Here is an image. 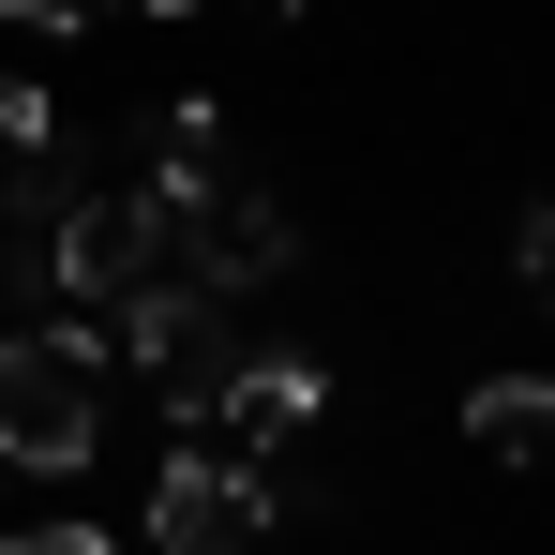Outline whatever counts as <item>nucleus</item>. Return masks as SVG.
Here are the masks:
<instances>
[{
    "label": "nucleus",
    "instance_id": "6",
    "mask_svg": "<svg viewBox=\"0 0 555 555\" xmlns=\"http://www.w3.org/2000/svg\"><path fill=\"white\" fill-rule=\"evenodd\" d=\"M465 436L495 465H555V375H480L465 390Z\"/></svg>",
    "mask_w": 555,
    "mask_h": 555
},
{
    "label": "nucleus",
    "instance_id": "5",
    "mask_svg": "<svg viewBox=\"0 0 555 555\" xmlns=\"http://www.w3.org/2000/svg\"><path fill=\"white\" fill-rule=\"evenodd\" d=\"M315 405H331V361H315V346H256V361L225 375V405H210V421H241V436H300Z\"/></svg>",
    "mask_w": 555,
    "mask_h": 555
},
{
    "label": "nucleus",
    "instance_id": "9",
    "mask_svg": "<svg viewBox=\"0 0 555 555\" xmlns=\"http://www.w3.org/2000/svg\"><path fill=\"white\" fill-rule=\"evenodd\" d=\"M0 15H15V30H46V46H76V30H91L105 0H0Z\"/></svg>",
    "mask_w": 555,
    "mask_h": 555
},
{
    "label": "nucleus",
    "instance_id": "11",
    "mask_svg": "<svg viewBox=\"0 0 555 555\" xmlns=\"http://www.w3.org/2000/svg\"><path fill=\"white\" fill-rule=\"evenodd\" d=\"M256 15H315V0H256Z\"/></svg>",
    "mask_w": 555,
    "mask_h": 555
},
{
    "label": "nucleus",
    "instance_id": "4",
    "mask_svg": "<svg viewBox=\"0 0 555 555\" xmlns=\"http://www.w3.org/2000/svg\"><path fill=\"white\" fill-rule=\"evenodd\" d=\"M285 526V495H271V465H225V451H181L166 480H151V541L166 555H256Z\"/></svg>",
    "mask_w": 555,
    "mask_h": 555
},
{
    "label": "nucleus",
    "instance_id": "3",
    "mask_svg": "<svg viewBox=\"0 0 555 555\" xmlns=\"http://www.w3.org/2000/svg\"><path fill=\"white\" fill-rule=\"evenodd\" d=\"M46 285H76L91 315L151 300V285H166V210H151V195H76V210L46 225Z\"/></svg>",
    "mask_w": 555,
    "mask_h": 555
},
{
    "label": "nucleus",
    "instance_id": "2",
    "mask_svg": "<svg viewBox=\"0 0 555 555\" xmlns=\"http://www.w3.org/2000/svg\"><path fill=\"white\" fill-rule=\"evenodd\" d=\"M120 346L151 361V390H166L181 421H210V405H225V375L256 361L241 300H210V285H151V300H120Z\"/></svg>",
    "mask_w": 555,
    "mask_h": 555
},
{
    "label": "nucleus",
    "instance_id": "10",
    "mask_svg": "<svg viewBox=\"0 0 555 555\" xmlns=\"http://www.w3.org/2000/svg\"><path fill=\"white\" fill-rule=\"evenodd\" d=\"M511 271H526V300H555V210H526V241H511Z\"/></svg>",
    "mask_w": 555,
    "mask_h": 555
},
{
    "label": "nucleus",
    "instance_id": "1",
    "mask_svg": "<svg viewBox=\"0 0 555 555\" xmlns=\"http://www.w3.org/2000/svg\"><path fill=\"white\" fill-rule=\"evenodd\" d=\"M105 451V331L76 315H30V331H0V465H91Z\"/></svg>",
    "mask_w": 555,
    "mask_h": 555
},
{
    "label": "nucleus",
    "instance_id": "12",
    "mask_svg": "<svg viewBox=\"0 0 555 555\" xmlns=\"http://www.w3.org/2000/svg\"><path fill=\"white\" fill-rule=\"evenodd\" d=\"M135 15H195V0H135Z\"/></svg>",
    "mask_w": 555,
    "mask_h": 555
},
{
    "label": "nucleus",
    "instance_id": "8",
    "mask_svg": "<svg viewBox=\"0 0 555 555\" xmlns=\"http://www.w3.org/2000/svg\"><path fill=\"white\" fill-rule=\"evenodd\" d=\"M0 555H120L105 526H0Z\"/></svg>",
    "mask_w": 555,
    "mask_h": 555
},
{
    "label": "nucleus",
    "instance_id": "7",
    "mask_svg": "<svg viewBox=\"0 0 555 555\" xmlns=\"http://www.w3.org/2000/svg\"><path fill=\"white\" fill-rule=\"evenodd\" d=\"M46 151H61V105L30 91V76H0V181H15V166H46Z\"/></svg>",
    "mask_w": 555,
    "mask_h": 555
}]
</instances>
